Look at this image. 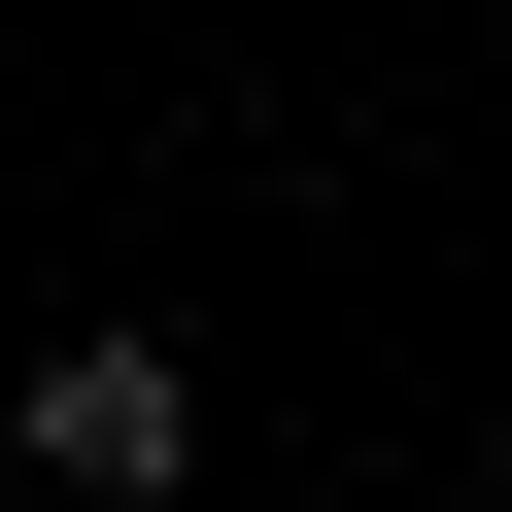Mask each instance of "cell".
<instances>
[{
    "label": "cell",
    "mask_w": 512,
    "mask_h": 512,
    "mask_svg": "<svg viewBox=\"0 0 512 512\" xmlns=\"http://www.w3.org/2000/svg\"><path fill=\"white\" fill-rule=\"evenodd\" d=\"M0 444H35V512H171V478H205V376H171V342H35Z\"/></svg>",
    "instance_id": "1"
}]
</instances>
